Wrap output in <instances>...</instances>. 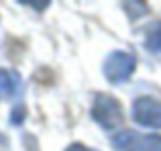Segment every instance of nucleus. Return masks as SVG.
<instances>
[{
    "mask_svg": "<svg viewBox=\"0 0 161 151\" xmlns=\"http://www.w3.org/2000/svg\"><path fill=\"white\" fill-rule=\"evenodd\" d=\"M25 115H27V110H25V106H14L10 112V123L12 125H20L25 119Z\"/></svg>",
    "mask_w": 161,
    "mask_h": 151,
    "instance_id": "7",
    "label": "nucleus"
},
{
    "mask_svg": "<svg viewBox=\"0 0 161 151\" xmlns=\"http://www.w3.org/2000/svg\"><path fill=\"white\" fill-rule=\"evenodd\" d=\"M92 119L106 131H114L122 125L125 115L122 106L114 96L110 94H96L94 104H92Z\"/></svg>",
    "mask_w": 161,
    "mask_h": 151,
    "instance_id": "1",
    "label": "nucleus"
},
{
    "mask_svg": "<svg viewBox=\"0 0 161 151\" xmlns=\"http://www.w3.org/2000/svg\"><path fill=\"white\" fill-rule=\"evenodd\" d=\"M133 119L149 129H161V98L141 96L133 104Z\"/></svg>",
    "mask_w": 161,
    "mask_h": 151,
    "instance_id": "4",
    "label": "nucleus"
},
{
    "mask_svg": "<svg viewBox=\"0 0 161 151\" xmlns=\"http://www.w3.org/2000/svg\"><path fill=\"white\" fill-rule=\"evenodd\" d=\"M145 47L149 49L151 53L161 55V25L149 31V35H147V39H145Z\"/></svg>",
    "mask_w": 161,
    "mask_h": 151,
    "instance_id": "6",
    "label": "nucleus"
},
{
    "mask_svg": "<svg viewBox=\"0 0 161 151\" xmlns=\"http://www.w3.org/2000/svg\"><path fill=\"white\" fill-rule=\"evenodd\" d=\"M65 151H96V149H90V147H86V145H82V143H71Z\"/></svg>",
    "mask_w": 161,
    "mask_h": 151,
    "instance_id": "8",
    "label": "nucleus"
},
{
    "mask_svg": "<svg viewBox=\"0 0 161 151\" xmlns=\"http://www.w3.org/2000/svg\"><path fill=\"white\" fill-rule=\"evenodd\" d=\"M112 145L118 151H161V137L141 135L137 131H120L114 135Z\"/></svg>",
    "mask_w": 161,
    "mask_h": 151,
    "instance_id": "3",
    "label": "nucleus"
},
{
    "mask_svg": "<svg viewBox=\"0 0 161 151\" xmlns=\"http://www.w3.org/2000/svg\"><path fill=\"white\" fill-rule=\"evenodd\" d=\"M135 68H137V59L126 51H112L102 65L104 76L110 84H125L126 80H130Z\"/></svg>",
    "mask_w": 161,
    "mask_h": 151,
    "instance_id": "2",
    "label": "nucleus"
},
{
    "mask_svg": "<svg viewBox=\"0 0 161 151\" xmlns=\"http://www.w3.org/2000/svg\"><path fill=\"white\" fill-rule=\"evenodd\" d=\"M20 92V78L14 72L0 70V96L4 98H14Z\"/></svg>",
    "mask_w": 161,
    "mask_h": 151,
    "instance_id": "5",
    "label": "nucleus"
}]
</instances>
